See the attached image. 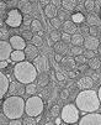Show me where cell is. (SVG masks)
Returning <instances> with one entry per match:
<instances>
[{"instance_id": "obj_55", "label": "cell", "mask_w": 101, "mask_h": 125, "mask_svg": "<svg viewBox=\"0 0 101 125\" xmlns=\"http://www.w3.org/2000/svg\"><path fill=\"white\" fill-rule=\"evenodd\" d=\"M97 52L101 55V42H100V45H99V47H97Z\"/></svg>"}, {"instance_id": "obj_12", "label": "cell", "mask_w": 101, "mask_h": 125, "mask_svg": "<svg viewBox=\"0 0 101 125\" xmlns=\"http://www.w3.org/2000/svg\"><path fill=\"white\" fill-rule=\"evenodd\" d=\"M76 87L80 89V91H84V89H91L94 87V79L89 76H83L81 78L78 79Z\"/></svg>"}, {"instance_id": "obj_10", "label": "cell", "mask_w": 101, "mask_h": 125, "mask_svg": "<svg viewBox=\"0 0 101 125\" xmlns=\"http://www.w3.org/2000/svg\"><path fill=\"white\" fill-rule=\"evenodd\" d=\"M12 51H14V48H12L11 43L8 42L6 40H1L0 41V61L9 60Z\"/></svg>"}, {"instance_id": "obj_29", "label": "cell", "mask_w": 101, "mask_h": 125, "mask_svg": "<svg viewBox=\"0 0 101 125\" xmlns=\"http://www.w3.org/2000/svg\"><path fill=\"white\" fill-rule=\"evenodd\" d=\"M73 21L75 22V24H81L84 20H86V17L84 16L81 12H75V14H73Z\"/></svg>"}, {"instance_id": "obj_52", "label": "cell", "mask_w": 101, "mask_h": 125, "mask_svg": "<svg viewBox=\"0 0 101 125\" xmlns=\"http://www.w3.org/2000/svg\"><path fill=\"white\" fill-rule=\"evenodd\" d=\"M0 8H1V16H4V11L6 9V4H4V1H1V4H0Z\"/></svg>"}, {"instance_id": "obj_42", "label": "cell", "mask_w": 101, "mask_h": 125, "mask_svg": "<svg viewBox=\"0 0 101 125\" xmlns=\"http://www.w3.org/2000/svg\"><path fill=\"white\" fill-rule=\"evenodd\" d=\"M89 33H90V35H93V36H97V35L100 33V31H99L97 26L93 25V26H90V27H89Z\"/></svg>"}, {"instance_id": "obj_36", "label": "cell", "mask_w": 101, "mask_h": 125, "mask_svg": "<svg viewBox=\"0 0 101 125\" xmlns=\"http://www.w3.org/2000/svg\"><path fill=\"white\" fill-rule=\"evenodd\" d=\"M70 52H72V55L78 56V55H83L84 50H83V47H81V46H74V47H72Z\"/></svg>"}, {"instance_id": "obj_8", "label": "cell", "mask_w": 101, "mask_h": 125, "mask_svg": "<svg viewBox=\"0 0 101 125\" xmlns=\"http://www.w3.org/2000/svg\"><path fill=\"white\" fill-rule=\"evenodd\" d=\"M32 62H33V64L36 66V68H37V71H38L40 73H42V72H49L50 66H49V61H48V57L47 56H44V55L37 56Z\"/></svg>"}, {"instance_id": "obj_27", "label": "cell", "mask_w": 101, "mask_h": 125, "mask_svg": "<svg viewBox=\"0 0 101 125\" xmlns=\"http://www.w3.org/2000/svg\"><path fill=\"white\" fill-rule=\"evenodd\" d=\"M57 16L59 17L62 21H67V20H69V17H72V16H70V11L65 10V9L58 10V15H57Z\"/></svg>"}, {"instance_id": "obj_46", "label": "cell", "mask_w": 101, "mask_h": 125, "mask_svg": "<svg viewBox=\"0 0 101 125\" xmlns=\"http://www.w3.org/2000/svg\"><path fill=\"white\" fill-rule=\"evenodd\" d=\"M24 121L21 119H11L9 120V125H22Z\"/></svg>"}, {"instance_id": "obj_37", "label": "cell", "mask_w": 101, "mask_h": 125, "mask_svg": "<svg viewBox=\"0 0 101 125\" xmlns=\"http://www.w3.org/2000/svg\"><path fill=\"white\" fill-rule=\"evenodd\" d=\"M74 60H75L76 63H80V64H85L86 61H88V58L84 56V53H83V55H78V56H75Z\"/></svg>"}, {"instance_id": "obj_17", "label": "cell", "mask_w": 101, "mask_h": 125, "mask_svg": "<svg viewBox=\"0 0 101 125\" xmlns=\"http://www.w3.org/2000/svg\"><path fill=\"white\" fill-rule=\"evenodd\" d=\"M11 61L15 62V63H19V62H22L26 60V55H25V51L22 50H14L11 56H10Z\"/></svg>"}, {"instance_id": "obj_51", "label": "cell", "mask_w": 101, "mask_h": 125, "mask_svg": "<svg viewBox=\"0 0 101 125\" xmlns=\"http://www.w3.org/2000/svg\"><path fill=\"white\" fill-rule=\"evenodd\" d=\"M8 3H9V5L11 8H15V6L19 5V1H16V0H10V1H8Z\"/></svg>"}, {"instance_id": "obj_43", "label": "cell", "mask_w": 101, "mask_h": 125, "mask_svg": "<svg viewBox=\"0 0 101 125\" xmlns=\"http://www.w3.org/2000/svg\"><path fill=\"white\" fill-rule=\"evenodd\" d=\"M33 21V19H32V16L30 15V14H26V15H24V25H31V22Z\"/></svg>"}, {"instance_id": "obj_5", "label": "cell", "mask_w": 101, "mask_h": 125, "mask_svg": "<svg viewBox=\"0 0 101 125\" xmlns=\"http://www.w3.org/2000/svg\"><path fill=\"white\" fill-rule=\"evenodd\" d=\"M79 108L76 106V104H67L64 105L62 110H60V119L65 123V124H75L79 121L80 116H79Z\"/></svg>"}, {"instance_id": "obj_18", "label": "cell", "mask_w": 101, "mask_h": 125, "mask_svg": "<svg viewBox=\"0 0 101 125\" xmlns=\"http://www.w3.org/2000/svg\"><path fill=\"white\" fill-rule=\"evenodd\" d=\"M53 50L56 53H60V55H65L68 52V43H65L64 41H58V42H54V46H53Z\"/></svg>"}, {"instance_id": "obj_14", "label": "cell", "mask_w": 101, "mask_h": 125, "mask_svg": "<svg viewBox=\"0 0 101 125\" xmlns=\"http://www.w3.org/2000/svg\"><path fill=\"white\" fill-rule=\"evenodd\" d=\"M9 87H10V82L8 77L1 72L0 73V98H4V95L9 92Z\"/></svg>"}, {"instance_id": "obj_9", "label": "cell", "mask_w": 101, "mask_h": 125, "mask_svg": "<svg viewBox=\"0 0 101 125\" xmlns=\"http://www.w3.org/2000/svg\"><path fill=\"white\" fill-rule=\"evenodd\" d=\"M10 95H24L26 93V84L16 81V82H11L10 87H9V92Z\"/></svg>"}, {"instance_id": "obj_34", "label": "cell", "mask_w": 101, "mask_h": 125, "mask_svg": "<svg viewBox=\"0 0 101 125\" xmlns=\"http://www.w3.org/2000/svg\"><path fill=\"white\" fill-rule=\"evenodd\" d=\"M84 8H85L89 12H91L95 9V1H94V0H86L85 4H84Z\"/></svg>"}, {"instance_id": "obj_28", "label": "cell", "mask_w": 101, "mask_h": 125, "mask_svg": "<svg viewBox=\"0 0 101 125\" xmlns=\"http://www.w3.org/2000/svg\"><path fill=\"white\" fill-rule=\"evenodd\" d=\"M30 27H31V30H32L33 32H40V31H42V24H41L40 20H36V19H33V21L31 22Z\"/></svg>"}, {"instance_id": "obj_20", "label": "cell", "mask_w": 101, "mask_h": 125, "mask_svg": "<svg viewBox=\"0 0 101 125\" xmlns=\"http://www.w3.org/2000/svg\"><path fill=\"white\" fill-rule=\"evenodd\" d=\"M44 14H46V16L48 17V19L56 17V16L58 15V8L54 6L53 4H50V3H49L48 5L44 6Z\"/></svg>"}, {"instance_id": "obj_2", "label": "cell", "mask_w": 101, "mask_h": 125, "mask_svg": "<svg viewBox=\"0 0 101 125\" xmlns=\"http://www.w3.org/2000/svg\"><path fill=\"white\" fill-rule=\"evenodd\" d=\"M14 77L16 81H19L24 84H28L35 82L38 77V71L36 66L30 61H22L14 66Z\"/></svg>"}, {"instance_id": "obj_24", "label": "cell", "mask_w": 101, "mask_h": 125, "mask_svg": "<svg viewBox=\"0 0 101 125\" xmlns=\"http://www.w3.org/2000/svg\"><path fill=\"white\" fill-rule=\"evenodd\" d=\"M84 36L80 33H74L72 35V43L73 46H83L84 45Z\"/></svg>"}, {"instance_id": "obj_44", "label": "cell", "mask_w": 101, "mask_h": 125, "mask_svg": "<svg viewBox=\"0 0 101 125\" xmlns=\"http://www.w3.org/2000/svg\"><path fill=\"white\" fill-rule=\"evenodd\" d=\"M59 97H60V99H63V100L68 99V98H69V91H68V89H63V91H60Z\"/></svg>"}, {"instance_id": "obj_39", "label": "cell", "mask_w": 101, "mask_h": 125, "mask_svg": "<svg viewBox=\"0 0 101 125\" xmlns=\"http://www.w3.org/2000/svg\"><path fill=\"white\" fill-rule=\"evenodd\" d=\"M60 40L64 41L65 43H72V35H70V33H67V32H63Z\"/></svg>"}, {"instance_id": "obj_59", "label": "cell", "mask_w": 101, "mask_h": 125, "mask_svg": "<svg viewBox=\"0 0 101 125\" xmlns=\"http://www.w3.org/2000/svg\"><path fill=\"white\" fill-rule=\"evenodd\" d=\"M5 1H10V0H5Z\"/></svg>"}, {"instance_id": "obj_45", "label": "cell", "mask_w": 101, "mask_h": 125, "mask_svg": "<svg viewBox=\"0 0 101 125\" xmlns=\"http://www.w3.org/2000/svg\"><path fill=\"white\" fill-rule=\"evenodd\" d=\"M60 110H62V109H59V106H58V105H54L53 108L50 109V114L53 115V118H56V116L58 115V113H60Z\"/></svg>"}, {"instance_id": "obj_3", "label": "cell", "mask_w": 101, "mask_h": 125, "mask_svg": "<svg viewBox=\"0 0 101 125\" xmlns=\"http://www.w3.org/2000/svg\"><path fill=\"white\" fill-rule=\"evenodd\" d=\"M1 106H3V112L9 118V120L21 119L25 113L26 100H24L21 95H10L4 100Z\"/></svg>"}, {"instance_id": "obj_31", "label": "cell", "mask_w": 101, "mask_h": 125, "mask_svg": "<svg viewBox=\"0 0 101 125\" xmlns=\"http://www.w3.org/2000/svg\"><path fill=\"white\" fill-rule=\"evenodd\" d=\"M49 22H50V25H52L56 30L59 29V27H62V25H63L62 24V20L59 19V17H57V16L56 17H52V19H49Z\"/></svg>"}, {"instance_id": "obj_7", "label": "cell", "mask_w": 101, "mask_h": 125, "mask_svg": "<svg viewBox=\"0 0 101 125\" xmlns=\"http://www.w3.org/2000/svg\"><path fill=\"white\" fill-rule=\"evenodd\" d=\"M80 125H101V114L93 112V113H86L84 116H81L78 121Z\"/></svg>"}, {"instance_id": "obj_49", "label": "cell", "mask_w": 101, "mask_h": 125, "mask_svg": "<svg viewBox=\"0 0 101 125\" xmlns=\"http://www.w3.org/2000/svg\"><path fill=\"white\" fill-rule=\"evenodd\" d=\"M54 58H56L57 62H62V61H63V55H60V53H56Z\"/></svg>"}, {"instance_id": "obj_41", "label": "cell", "mask_w": 101, "mask_h": 125, "mask_svg": "<svg viewBox=\"0 0 101 125\" xmlns=\"http://www.w3.org/2000/svg\"><path fill=\"white\" fill-rule=\"evenodd\" d=\"M8 116L5 115V113L4 112H1V114H0V125H9V121H8Z\"/></svg>"}, {"instance_id": "obj_4", "label": "cell", "mask_w": 101, "mask_h": 125, "mask_svg": "<svg viewBox=\"0 0 101 125\" xmlns=\"http://www.w3.org/2000/svg\"><path fill=\"white\" fill-rule=\"evenodd\" d=\"M44 110V103L43 99L41 97L33 95L30 97L28 99H26V108H25V113L30 116H40Z\"/></svg>"}, {"instance_id": "obj_32", "label": "cell", "mask_w": 101, "mask_h": 125, "mask_svg": "<svg viewBox=\"0 0 101 125\" xmlns=\"http://www.w3.org/2000/svg\"><path fill=\"white\" fill-rule=\"evenodd\" d=\"M31 42H32L33 45H36L37 47L43 45V40H42V37L40 36V35H33V37H32Z\"/></svg>"}, {"instance_id": "obj_25", "label": "cell", "mask_w": 101, "mask_h": 125, "mask_svg": "<svg viewBox=\"0 0 101 125\" xmlns=\"http://www.w3.org/2000/svg\"><path fill=\"white\" fill-rule=\"evenodd\" d=\"M100 64H101V61H100V58H96V57H93V58H90L88 61V66L90 68H93L94 71L99 69L100 68Z\"/></svg>"}, {"instance_id": "obj_11", "label": "cell", "mask_w": 101, "mask_h": 125, "mask_svg": "<svg viewBox=\"0 0 101 125\" xmlns=\"http://www.w3.org/2000/svg\"><path fill=\"white\" fill-rule=\"evenodd\" d=\"M9 42L11 43L14 50H25L26 48V40L22 36H19V35H14V36L9 37Z\"/></svg>"}, {"instance_id": "obj_33", "label": "cell", "mask_w": 101, "mask_h": 125, "mask_svg": "<svg viewBox=\"0 0 101 125\" xmlns=\"http://www.w3.org/2000/svg\"><path fill=\"white\" fill-rule=\"evenodd\" d=\"M22 37L27 41H31L33 37V31L32 30H22Z\"/></svg>"}, {"instance_id": "obj_54", "label": "cell", "mask_w": 101, "mask_h": 125, "mask_svg": "<svg viewBox=\"0 0 101 125\" xmlns=\"http://www.w3.org/2000/svg\"><path fill=\"white\" fill-rule=\"evenodd\" d=\"M97 94H99V98H100V102H101V85H100L99 91H97Z\"/></svg>"}, {"instance_id": "obj_40", "label": "cell", "mask_w": 101, "mask_h": 125, "mask_svg": "<svg viewBox=\"0 0 101 125\" xmlns=\"http://www.w3.org/2000/svg\"><path fill=\"white\" fill-rule=\"evenodd\" d=\"M84 56H85L88 60L93 58V57H96V51H93V50H86L84 52Z\"/></svg>"}, {"instance_id": "obj_19", "label": "cell", "mask_w": 101, "mask_h": 125, "mask_svg": "<svg viewBox=\"0 0 101 125\" xmlns=\"http://www.w3.org/2000/svg\"><path fill=\"white\" fill-rule=\"evenodd\" d=\"M86 22L90 25V26H93V25H95V26H99L100 24H101V17L99 16V15H96L95 12H89L88 15H86Z\"/></svg>"}, {"instance_id": "obj_30", "label": "cell", "mask_w": 101, "mask_h": 125, "mask_svg": "<svg viewBox=\"0 0 101 125\" xmlns=\"http://www.w3.org/2000/svg\"><path fill=\"white\" fill-rule=\"evenodd\" d=\"M49 39H50V41H53V42H58V41H60V39H62V35H60L57 30L50 31V33H49Z\"/></svg>"}, {"instance_id": "obj_16", "label": "cell", "mask_w": 101, "mask_h": 125, "mask_svg": "<svg viewBox=\"0 0 101 125\" xmlns=\"http://www.w3.org/2000/svg\"><path fill=\"white\" fill-rule=\"evenodd\" d=\"M62 29H63V32H67V33H70V35H74L76 33V24L74 21H70V20H67L63 22L62 25Z\"/></svg>"}, {"instance_id": "obj_56", "label": "cell", "mask_w": 101, "mask_h": 125, "mask_svg": "<svg viewBox=\"0 0 101 125\" xmlns=\"http://www.w3.org/2000/svg\"><path fill=\"white\" fill-rule=\"evenodd\" d=\"M69 76H70V78H74V73L73 72H69Z\"/></svg>"}, {"instance_id": "obj_60", "label": "cell", "mask_w": 101, "mask_h": 125, "mask_svg": "<svg viewBox=\"0 0 101 125\" xmlns=\"http://www.w3.org/2000/svg\"><path fill=\"white\" fill-rule=\"evenodd\" d=\"M100 42H101V37H100Z\"/></svg>"}, {"instance_id": "obj_35", "label": "cell", "mask_w": 101, "mask_h": 125, "mask_svg": "<svg viewBox=\"0 0 101 125\" xmlns=\"http://www.w3.org/2000/svg\"><path fill=\"white\" fill-rule=\"evenodd\" d=\"M22 121H24V125H35V124H36L35 116H30V115L25 116V118L22 119Z\"/></svg>"}, {"instance_id": "obj_47", "label": "cell", "mask_w": 101, "mask_h": 125, "mask_svg": "<svg viewBox=\"0 0 101 125\" xmlns=\"http://www.w3.org/2000/svg\"><path fill=\"white\" fill-rule=\"evenodd\" d=\"M56 78H57L59 82H63V81L65 79V76H64L63 72H59V71H57V72H56Z\"/></svg>"}, {"instance_id": "obj_53", "label": "cell", "mask_w": 101, "mask_h": 125, "mask_svg": "<svg viewBox=\"0 0 101 125\" xmlns=\"http://www.w3.org/2000/svg\"><path fill=\"white\" fill-rule=\"evenodd\" d=\"M40 3H41L43 6H46V5H48V4L50 3V0H40Z\"/></svg>"}, {"instance_id": "obj_15", "label": "cell", "mask_w": 101, "mask_h": 125, "mask_svg": "<svg viewBox=\"0 0 101 125\" xmlns=\"http://www.w3.org/2000/svg\"><path fill=\"white\" fill-rule=\"evenodd\" d=\"M24 51H25L26 58H27V60H30V61H33V60H35V58L38 56V48H37V46H36V45H33V43L27 45V46H26V48H25Z\"/></svg>"}, {"instance_id": "obj_26", "label": "cell", "mask_w": 101, "mask_h": 125, "mask_svg": "<svg viewBox=\"0 0 101 125\" xmlns=\"http://www.w3.org/2000/svg\"><path fill=\"white\" fill-rule=\"evenodd\" d=\"M37 84H35V83H28V84H26V94H30V95H35L36 93H37Z\"/></svg>"}, {"instance_id": "obj_1", "label": "cell", "mask_w": 101, "mask_h": 125, "mask_svg": "<svg viewBox=\"0 0 101 125\" xmlns=\"http://www.w3.org/2000/svg\"><path fill=\"white\" fill-rule=\"evenodd\" d=\"M75 104L79 108V110L83 113L97 112L101 108V102H100L99 94L93 88L81 91L75 98Z\"/></svg>"}, {"instance_id": "obj_23", "label": "cell", "mask_w": 101, "mask_h": 125, "mask_svg": "<svg viewBox=\"0 0 101 125\" xmlns=\"http://www.w3.org/2000/svg\"><path fill=\"white\" fill-rule=\"evenodd\" d=\"M78 1L76 0H62V6L63 9L68 10V11H73L76 9Z\"/></svg>"}, {"instance_id": "obj_38", "label": "cell", "mask_w": 101, "mask_h": 125, "mask_svg": "<svg viewBox=\"0 0 101 125\" xmlns=\"http://www.w3.org/2000/svg\"><path fill=\"white\" fill-rule=\"evenodd\" d=\"M8 37H9V31H8V29L4 27V26H1V29H0V39H1V40H6Z\"/></svg>"}, {"instance_id": "obj_22", "label": "cell", "mask_w": 101, "mask_h": 125, "mask_svg": "<svg viewBox=\"0 0 101 125\" xmlns=\"http://www.w3.org/2000/svg\"><path fill=\"white\" fill-rule=\"evenodd\" d=\"M49 83V76H48V72H42L38 77H37V85L38 87H47Z\"/></svg>"}, {"instance_id": "obj_13", "label": "cell", "mask_w": 101, "mask_h": 125, "mask_svg": "<svg viewBox=\"0 0 101 125\" xmlns=\"http://www.w3.org/2000/svg\"><path fill=\"white\" fill-rule=\"evenodd\" d=\"M99 45H100V40L96 36H93V35H89V36H86L85 40H84V47L86 50L97 51Z\"/></svg>"}, {"instance_id": "obj_57", "label": "cell", "mask_w": 101, "mask_h": 125, "mask_svg": "<svg viewBox=\"0 0 101 125\" xmlns=\"http://www.w3.org/2000/svg\"><path fill=\"white\" fill-rule=\"evenodd\" d=\"M100 17H101V9H100Z\"/></svg>"}, {"instance_id": "obj_58", "label": "cell", "mask_w": 101, "mask_h": 125, "mask_svg": "<svg viewBox=\"0 0 101 125\" xmlns=\"http://www.w3.org/2000/svg\"><path fill=\"white\" fill-rule=\"evenodd\" d=\"M100 61H101V55H100Z\"/></svg>"}, {"instance_id": "obj_6", "label": "cell", "mask_w": 101, "mask_h": 125, "mask_svg": "<svg viewBox=\"0 0 101 125\" xmlns=\"http://www.w3.org/2000/svg\"><path fill=\"white\" fill-rule=\"evenodd\" d=\"M5 22L8 26L12 27V29H17L22 25L24 22V14L21 12V10L17 8H12L11 10L8 11L6 14V19H5Z\"/></svg>"}, {"instance_id": "obj_48", "label": "cell", "mask_w": 101, "mask_h": 125, "mask_svg": "<svg viewBox=\"0 0 101 125\" xmlns=\"http://www.w3.org/2000/svg\"><path fill=\"white\" fill-rule=\"evenodd\" d=\"M50 4H53L57 8H60L62 6V0H50Z\"/></svg>"}, {"instance_id": "obj_50", "label": "cell", "mask_w": 101, "mask_h": 125, "mask_svg": "<svg viewBox=\"0 0 101 125\" xmlns=\"http://www.w3.org/2000/svg\"><path fill=\"white\" fill-rule=\"evenodd\" d=\"M8 64H9L8 60H5V61H1V62H0V68H1V69H4V68H6V67H8Z\"/></svg>"}, {"instance_id": "obj_21", "label": "cell", "mask_w": 101, "mask_h": 125, "mask_svg": "<svg viewBox=\"0 0 101 125\" xmlns=\"http://www.w3.org/2000/svg\"><path fill=\"white\" fill-rule=\"evenodd\" d=\"M17 8L21 10V12H22L24 15L30 14V12L32 11V5H31V3L28 1V0H19Z\"/></svg>"}]
</instances>
